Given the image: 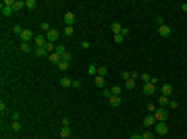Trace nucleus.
Returning <instances> with one entry per match:
<instances>
[{"label":"nucleus","instance_id":"1","mask_svg":"<svg viewBox=\"0 0 187 139\" xmlns=\"http://www.w3.org/2000/svg\"><path fill=\"white\" fill-rule=\"evenodd\" d=\"M154 116H156V121H158V123H164V121L169 119V110H166L164 106H162V108H156Z\"/></svg>","mask_w":187,"mask_h":139},{"label":"nucleus","instance_id":"2","mask_svg":"<svg viewBox=\"0 0 187 139\" xmlns=\"http://www.w3.org/2000/svg\"><path fill=\"white\" fill-rule=\"evenodd\" d=\"M154 131H156L158 135H166V133H169V125H166V123H156V125H154Z\"/></svg>","mask_w":187,"mask_h":139},{"label":"nucleus","instance_id":"3","mask_svg":"<svg viewBox=\"0 0 187 139\" xmlns=\"http://www.w3.org/2000/svg\"><path fill=\"white\" fill-rule=\"evenodd\" d=\"M35 35H33V31L31 29H23V33H21V42H27L29 44V40H33Z\"/></svg>","mask_w":187,"mask_h":139},{"label":"nucleus","instance_id":"4","mask_svg":"<svg viewBox=\"0 0 187 139\" xmlns=\"http://www.w3.org/2000/svg\"><path fill=\"white\" fill-rule=\"evenodd\" d=\"M33 42H35V46H38V48H44V46L48 44V40H46V35H40V33H38V35L33 37Z\"/></svg>","mask_w":187,"mask_h":139},{"label":"nucleus","instance_id":"5","mask_svg":"<svg viewBox=\"0 0 187 139\" xmlns=\"http://www.w3.org/2000/svg\"><path fill=\"white\" fill-rule=\"evenodd\" d=\"M154 91H156V83H146L144 85V94L146 96H154Z\"/></svg>","mask_w":187,"mask_h":139},{"label":"nucleus","instance_id":"6","mask_svg":"<svg viewBox=\"0 0 187 139\" xmlns=\"http://www.w3.org/2000/svg\"><path fill=\"white\" fill-rule=\"evenodd\" d=\"M158 121H156V116H154V114H148V116L144 119V127H154Z\"/></svg>","mask_w":187,"mask_h":139},{"label":"nucleus","instance_id":"7","mask_svg":"<svg viewBox=\"0 0 187 139\" xmlns=\"http://www.w3.org/2000/svg\"><path fill=\"white\" fill-rule=\"evenodd\" d=\"M58 35H60V33H58L56 29H50L48 33H46V40H48V42H52V44H54V40H58Z\"/></svg>","mask_w":187,"mask_h":139},{"label":"nucleus","instance_id":"8","mask_svg":"<svg viewBox=\"0 0 187 139\" xmlns=\"http://www.w3.org/2000/svg\"><path fill=\"white\" fill-rule=\"evenodd\" d=\"M142 81H144V83H158V79L152 77L150 73H142Z\"/></svg>","mask_w":187,"mask_h":139},{"label":"nucleus","instance_id":"9","mask_svg":"<svg viewBox=\"0 0 187 139\" xmlns=\"http://www.w3.org/2000/svg\"><path fill=\"white\" fill-rule=\"evenodd\" d=\"M158 33H160L162 37H169V35H171V27H169V25H160V27H158Z\"/></svg>","mask_w":187,"mask_h":139},{"label":"nucleus","instance_id":"10","mask_svg":"<svg viewBox=\"0 0 187 139\" xmlns=\"http://www.w3.org/2000/svg\"><path fill=\"white\" fill-rule=\"evenodd\" d=\"M48 60H50V62H52V64H58V62H60V60H62V56H60V54H58V52H52V54H50V56H48Z\"/></svg>","mask_w":187,"mask_h":139},{"label":"nucleus","instance_id":"11","mask_svg":"<svg viewBox=\"0 0 187 139\" xmlns=\"http://www.w3.org/2000/svg\"><path fill=\"white\" fill-rule=\"evenodd\" d=\"M110 29H112V33H114V35H119V33L123 31V25H121V23H112Z\"/></svg>","mask_w":187,"mask_h":139},{"label":"nucleus","instance_id":"12","mask_svg":"<svg viewBox=\"0 0 187 139\" xmlns=\"http://www.w3.org/2000/svg\"><path fill=\"white\" fill-rule=\"evenodd\" d=\"M64 23H67V25H73V23H75V15L73 13H64Z\"/></svg>","mask_w":187,"mask_h":139},{"label":"nucleus","instance_id":"13","mask_svg":"<svg viewBox=\"0 0 187 139\" xmlns=\"http://www.w3.org/2000/svg\"><path fill=\"white\" fill-rule=\"evenodd\" d=\"M160 91H162V96H166V98H169V96L173 94V87L166 83V85H162V89H160Z\"/></svg>","mask_w":187,"mask_h":139},{"label":"nucleus","instance_id":"14","mask_svg":"<svg viewBox=\"0 0 187 139\" xmlns=\"http://www.w3.org/2000/svg\"><path fill=\"white\" fill-rule=\"evenodd\" d=\"M21 8H25V2H23V0H15L13 11H21Z\"/></svg>","mask_w":187,"mask_h":139},{"label":"nucleus","instance_id":"15","mask_svg":"<svg viewBox=\"0 0 187 139\" xmlns=\"http://www.w3.org/2000/svg\"><path fill=\"white\" fill-rule=\"evenodd\" d=\"M13 13H15L13 6H4V4H2V17H11Z\"/></svg>","mask_w":187,"mask_h":139},{"label":"nucleus","instance_id":"16","mask_svg":"<svg viewBox=\"0 0 187 139\" xmlns=\"http://www.w3.org/2000/svg\"><path fill=\"white\" fill-rule=\"evenodd\" d=\"M60 85H62V87H73V81L69 79V77H62V79H60Z\"/></svg>","mask_w":187,"mask_h":139},{"label":"nucleus","instance_id":"17","mask_svg":"<svg viewBox=\"0 0 187 139\" xmlns=\"http://www.w3.org/2000/svg\"><path fill=\"white\" fill-rule=\"evenodd\" d=\"M112 106H119L121 104V96H110V100H108Z\"/></svg>","mask_w":187,"mask_h":139},{"label":"nucleus","instance_id":"18","mask_svg":"<svg viewBox=\"0 0 187 139\" xmlns=\"http://www.w3.org/2000/svg\"><path fill=\"white\" fill-rule=\"evenodd\" d=\"M158 106H169V98L160 94V98H158Z\"/></svg>","mask_w":187,"mask_h":139},{"label":"nucleus","instance_id":"19","mask_svg":"<svg viewBox=\"0 0 187 139\" xmlns=\"http://www.w3.org/2000/svg\"><path fill=\"white\" fill-rule=\"evenodd\" d=\"M60 137H71V127H62L60 129Z\"/></svg>","mask_w":187,"mask_h":139},{"label":"nucleus","instance_id":"20","mask_svg":"<svg viewBox=\"0 0 187 139\" xmlns=\"http://www.w3.org/2000/svg\"><path fill=\"white\" fill-rule=\"evenodd\" d=\"M35 56H50L46 48H35Z\"/></svg>","mask_w":187,"mask_h":139},{"label":"nucleus","instance_id":"21","mask_svg":"<svg viewBox=\"0 0 187 139\" xmlns=\"http://www.w3.org/2000/svg\"><path fill=\"white\" fill-rule=\"evenodd\" d=\"M11 129H13L15 133H19V131H21V123H19V121H13V123H11Z\"/></svg>","mask_w":187,"mask_h":139},{"label":"nucleus","instance_id":"22","mask_svg":"<svg viewBox=\"0 0 187 139\" xmlns=\"http://www.w3.org/2000/svg\"><path fill=\"white\" fill-rule=\"evenodd\" d=\"M73 33H75V29H73V25H67V27H64V35H67V37H71Z\"/></svg>","mask_w":187,"mask_h":139},{"label":"nucleus","instance_id":"23","mask_svg":"<svg viewBox=\"0 0 187 139\" xmlns=\"http://www.w3.org/2000/svg\"><path fill=\"white\" fill-rule=\"evenodd\" d=\"M69 64H71V62H64V60H60V62H58L56 66L60 68V71H67V68H69Z\"/></svg>","mask_w":187,"mask_h":139},{"label":"nucleus","instance_id":"24","mask_svg":"<svg viewBox=\"0 0 187 139\" xmlns=\"http://www.w3.org/2000/svg\"><path fill=\"white\" fill-rule=\"evenodd\" d=\"M106 73H108L106 66H98V75H96V77H106Z\"/></svg>","mask_w":187,"mask_h":139},{"label":"nucleus","instance_id":"25","mask_svg":"<svg viewBox=\"0 0 187 139\" xmlns=\"http://www.w3.org/2000/svg\"><path fill=\"white\" fill-rule=\"evenodd\" d=\"M29 50H31V46L27 42H21V52H29Z\"/></svg>","mask_w":187,"mask_h":139},{"label":"nucleus","instance_id":"26","mask_svg":"<svg viewBox=\"0 0 187 139\" xmlns=\"http://www.w3.org/2000/svg\"><path fill=\"white\" fill-rule=\"evenodd\" d=\"M87 75H98V66H96V64H91V66L87 68Z\"/></svg>","mask_w":187,"mask_h":139},{"label":"nucleus","instance_id":"27","mask_svg":"<svg viewBox=\"0 0 187 139\" xmlns=\"http://www.w3.org/2000/svg\"><path fill=\"white\" fill-rule=\"evenodd\" d=\"M125 87H127V89H133V87H135V79H127V81H125Z\"/></svg>","mask_w":187,"mask_h":139},{"label":"nucleus","instance_id":"28","mask_svg":"<svg viewBox=\"0 0 187 139\" xmlns=\"http://www.w3.org/2000/svg\"><path fill=\"white\" fill-rule=\"evenodd\" d=\"M25 8L33 11V8H35V0H27V2H25Z\"/></svg>","mask_w":187,"mask_h":139},{"label":"nucleus","instance_id":"29","mask_svg":"<svg viewBox=\"0 0 187 139\" xmlns=\"http://www.w3.org/2000/svg\"><path fill=\"white\" fill-rule=\"evenodd\" d=\"M110 91H112V96H121V87H119V85L110 87Z\"/></svg>","mask_w":187,"mask_h":139},{"label":"nucleus","instance_id":"30","mask_svg":"<svg viewBox=\"0 0 187 139\" xmlns=\"http://www.w3.org/2000/svg\"><path fill=\"white\" fill-rule=\"evenodd\" d=\"M54 52H58V54L62 56V54H67V48H64V46H56V50H54Z\"/></svg>","mask_w":187,"mask_h":139},{"label":"nucleus","instance_id":"31","mask_svg":"<svg viewBox=\"0 0 187 139\" xmlns=\"http://www.w3.org/2000/svg\"><path fill=\"white\" fill-rule=\"evenodd\" d=\"M96 87H104V77H96Z\"/></svg>","mask_w":187,"mask_h":139},{"label":"nucleus","instance_id":"32","mask_svg":"<svg viewBox=\"0 0 187 139\" xmlns=\"http://www.w3.org/2000/svg\"><path fill=\"white\" fill-rule=\"evenodd\" d=\"M169 106H171V110H175V108H179V102L177 100H169Z\"/></svg>","mask_w":187,"mask_h":139},{"label":"nucleus","instance_id":"33","mask_svg":"<svg viewBox=\"0 0 187 139\" xmlns=\"http://www.w3.org/2000/svg\"><path fill=\"white\" fill-rule=\"evenodd\" d=\"M142 139H154V133H152V131H146V133L142 135Z\"/></svg>","mask_w":187,"mask_h":139},{"label":"nucleus","instance_id":"34","mask_svg":"<svg viewBox=\"0 0 187 139\" xmlns=\"http://www.w3.org/2000/svg\"><path fill=\"white\" fill-rule=\"evenodd\" d=\"M146 108H148V114H154V112H156V106H154V104H148Z\"/></svg>","mask_w":187,"mask_h":139},{"label":"nucleus","instance_id":"35","mask_svg":"<svg viewBox=\"0 0 187 139\" xmlns=\"http://www.w3.org/2000/svg\"><path fill=\"white\" fill-rule=\"evenodd\" d=\"M114 42H116V44H123V42H125V37L119 33V35H114Z\"/></svg>","mask_w":187,"mask_h":139},{"label":"nucleus","instance_id":"36","mask_svg":"<svg viewBox=\"0 0 187 139\" xmlns=\"http://www.w3.org/2000/svg\"><path fill=\"white\" fill-rule=\"evenodd\" d=\"M40 27H42V29H44L46 33H48V31H50V25H48V23H40Z\"/></svg>","mask_w":187,"mask_h":139},{"label":"nucleus","instance_id":"37","mask_svg":"<svg viewBox=\"0 0 187 139\" xmlns=\"http://www.w3.org/2000/svg\"><path fill=\"white\" fill-rule=\"evenodd\" d=\"M13 31H15L17 35H21V33H23V29H21V25H15V27H13Z\"/></svg>","mask_w":187,"mask_h":139},{"label":"nucleus","instance_id":"38","mask_svg":"<svg viewBox=\"0 0 187 139\" xmlns=\"http://www.w3.org/2000/svg\"><path fill=\"white\" fill-rule=\"evenodd\" d=\"M102 94H104V98H108V100H110V96H112V91H110V89H102Z\"/></svg>","mask_w":187,"mask_h":139},{"label":"nucleus","instance_id":"39","mask_svg":"<svg viewBox=\"0 0 187 139\" xmlns=\"http://www.w3.org/2000/svg\"><path fill=\"white\" fill-rule=\"evenodd\" d=\"M0 112H2V114H6V112H8V108H6V104H4V102L0 104Z\"/></svg>","mask_w":187,"mask_h":139},{"label":"nucleus","instance_id":"40","mask_svg":"<svg viewBox=\"0 0 187 139\" xmlns=\"http://www.w3.org/2000/svg\"><path fill=\"white\" fill-rule=\"evenodd\" d=\"M60 125H62V127H71V121H69V119H62Z\"/></svg>","mask_w":187,"mask_h":139},{"label":"nucleus","instance_id":"41","mask_svg":"<svg viewBox=\"0 0 187 139\" xmlns=\"http://www.w3.org/2000/svg\"><path fill=\"white\" fill-rule=\"evenodd\" d=\"M121 77L127 81V79H131V73H129V71H125V73H121Z\"/></svg>","mask_w":187,"mask_h":139},{"label":"nucleus","instance_id":"42","mask_svg":"<svg viewBox=\"0 0 187 139\" xmlns=\"http://www.w3.org/2000/svg\"><path fill=\"white\" fill-rule=\"evenodd\" d=\"M79 87H81V81L75 79V81H73V89H79Z\"/></svg>","mask_w":187,"mask_h":139},{"label":"nucleus","instance_id":"43","mask_svg":"<svg viewBox=\"0 0 187 139\" xmlns=\"http://www.w3.org/2000/svg\"><path fill=\"white\" fill-rule=\"evenodd\" d=\"M62 60H64V62H71V54H69V52L62 54Z\"/></svg>","mask_w":187,"mask_h":139},{"label":"nucleus","instance_id":"44","mask_svg":"<svg viewBox=\"0 0 187 139\" xmlns=\"http://www.w3.org/2000/svg\"><path fill=\"white\" fill-rule=\"evenodd\" d=\"M89 46H91V44H89L87 40H85V42H81V48H85V50H87V48H89Z\"/></svg>","mask_w":187,"mask_h":139},{"label":"nucleus","instance_id":"45","mask_svg":"<svg viewBox=\"0 0 187 139\" xmlns=\"http://www.w3.org/2000/svg\"><path fill=\"white\" fill-rule=\"evenodd\" d=\"M121 35H123V37H127V35H129V29H127V27H123V31H121Z\"/></svg>","mask_w":187,"mask_h":139},{"label":"nucleus","instance_id":"46","mask_svg":"<svg viewBox=\"0 0 187 139\" xmlns=\"http://www.w3.org/2000/svg\"><path fill=\"white\" fill-rule=\"evenodd\" d=\"M129 139H142V135H139V133H133V135H131Z\"/></svg>","mask_w":187,"mask_h":139},{"label":"nucleus","instance_id":"47","mask_svg":"<svg viewBox=\"0 0 187 139\" xmlns=\"http://www.w3.org/2000/svg\"><path fill=\"white\" fill-rule=\"evenodd\" d=\"M181 11H183V13H187V2H183V4H181Z\"/></svg>","mask_w":187,"mask_h":139}]
</instances>
